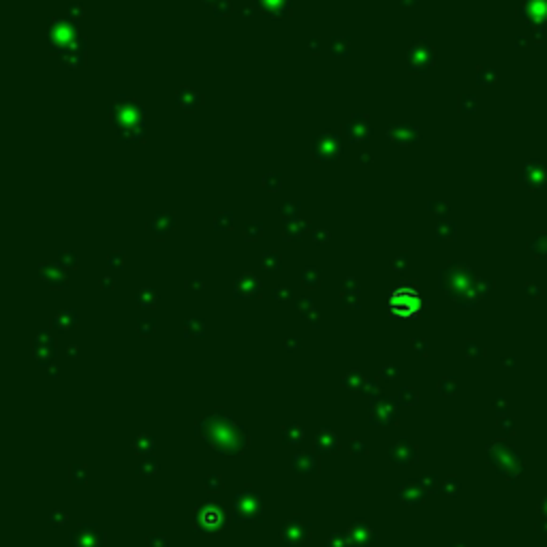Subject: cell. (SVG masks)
Here are the masks:
<instances>
[{"label": "cell", "mask_w": 547, "mask_h": 547, "mask_svg": "<svg viewBox=\"0 0 547 547\" xmlns=\"http://www.w3.org/2000/svg\"><path fill=\"white\" fill-rule=\"evenodd\" d=\"M389 306H391V312H396L398 317H412V314L419 310V297H417L415 291L398 289L391 295Z\"/></svg>", "instance_id": "1"}]
</instances>
